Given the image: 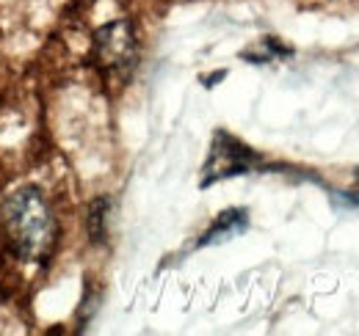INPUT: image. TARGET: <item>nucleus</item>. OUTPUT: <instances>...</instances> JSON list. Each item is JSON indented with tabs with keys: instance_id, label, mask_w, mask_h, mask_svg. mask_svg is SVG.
<instances>
[{
	"instance_id": "nucleus-3",
	"label": "nucleus",
	"mask_w": 359,
	"mask_h": 336,
	"mask_svg": "<svg viewBox=\"0 0 359 336\" xmlns=\"http://www.w3.org/2000/svg\"><path fill=\"white\" fill-rule=\"evenodd\" d=\"M97 58L102 66L114 69V72H128L133 69L135 64V36L130 22L119 20V22H111L105 28L97 31Z\"/></svg>"
},
{
	"instance_id": "nucleus-2",
	"label": "nucleus",
	"mask_w": 359,
	"mask_h": 336,
	"mask_svg": "<svg viewBox=\"0 0 359 336\" xmlns=\"http://www.w3.org/2000/svg\"><path fill=\"white\" fill-rule=\"evenodd\" d=\"M260 163V158L241 144L238 138H232L229 132H216L213 146H210V158L205 163V176H202V188L222 182L226 176H238V174H249L252 168Z\"/></svg>"
},
{
	"instance_id": "nucleus-4",
	"label": "nucleus",
	"mask_w": 359,
	"mask_h": 336,
	"mask_svg": "<svg viewBox=\"0 0 359 336\" xmlns=\"http://www.w3.org/2000/svg\"><path fill=\"white\" fill-rule=\"evenodd\" d=\"M249 226V215L246 210H226L219 215V220L202 234V240L196 243L199 248H205V246H216V243H226V240H232V237H238L243 229Z\"/></svg>"
},
{
	"instance_id": "nucleus-1",
	"label": "nucleus",
	"mask_w": 359,
	"mask_h": 336,
	"mask_svg": "<svg viewBox=\"0 0 359 336\" xmlns=\"http://www.w3.org/2000/svg\"><path fill=\"white\" fill-rule=\"evenodd\" d=\"M3 223L14 251L25 262H45L55 243V223L36 188H20L6 199Z\"/></svg>"
}]
</instances>
